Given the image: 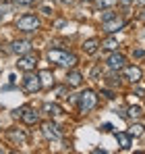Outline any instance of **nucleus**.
I'll use <instances>...</instances> for the list:
<instances>
[{
  "label": "nucleus",
  "instance_id": "33",
  "mask_svg": "<svg viewBox=\"0 0 145 154\" xmlns=\"http://www.w3.org/2000/svg\"><path fill=\"white\" fill-rule=\"evenodd\" d=\"M143 19H145V15H143Z\"/></svg>",
  "mask_w": 145,
  "mask_h": 154
},
{
  "label": "nucleus",
  "instance_id": "12",
  "mask_svg": "<svg viewBox=\"0 0 145 154\" xmlns=\"http://www.w3.org/2000/svg\"><path fill=\"white\" fill-rule=\"evenodd\" d=\"M81 83H83V73L77 71V69L69 71V75H67V85H69V88H79Z\"/></svg>",
  "mask_w": 145,
  "mask_h": 154
},
{
  "label": "nucleus",
  "instance_id": "30",
  "mask_svg": "<svg viewBox=\"0 0 145 154\" xmlns=\"http://www.w3.org/2000/svg\"><path fill=\"white\" fill-rule=\"evenodd\" d=\"M60 2H62V4H72L75 0H60Z\"/></svg>",
  "mask_w": 145,
  "mask_h": 154
},
{
  "label": "nucleus",
  "instance_id": "8",
  "mask_svg": "<svg viewBox=\"0 0 145 154\" xmlns=\"http://www.w3.org/2000/svg\"><path fill=\"white\" fill-rule=\"evenodd\" d=\"M141 77H143L141 67H135V65L124 67V79H126V81H131V83H139V81H141Z\"/></svg>",
  "mask_w": 145,
  "mask_h": 154
},
{
  "label": "nucleus",
  "instance_id": "25",
  "mask_svg": "<svg viewBox=\"0 0 145 154\" xmlns=\"http://www.w3.org/2000/svg\"><path fill=\"white\" fill-rule=\"evenodd\" d=\"M99 71H102V67H93L91 69V79H99Z\"/></svg>",
  "mask_w": 145,
  "mask_h": 154
},
{
  "label": "nucleus",
  "instance_id": "17",
  "mask_svg": "<svg viewBox=\"0 0 145 154\" xmlns=\"http://www.w3.org/2000/svg\"><path fill=\"white\" fill-rule=\"evenodd\" d=\"M118 48V42L114 40V38H106L104 42H102V50H110V52H114Z\"/></svg>",
  "mask_w": 145,
  "mask_h": 154
},
{
  "label": "nucleus",
  "instance_id": "20",
  "mask_svg": "<svg viewBox=\"0 0 145 154\" xmlns=\"http://www.w3.org/2000/svg\"><path fill=\"white\" fill-rule=\"evenodd\" d=\"M129 117H133V119H141V117H143L141 106H131V108H129Z\"/></svg>",
  "mask_w": 145,
  "mask_h": 154
},
{
  "label": "nucleus",
  "instance_id": "29",
  "mask_svg": "<svg viewBox=\"0 0 145 154\" xmlns=\"http://www.w3.org/2000/svg\"><path fill=\"white\" fill-rule=\"evenodd\" d=\"M122 4H133V2H137V0H120Z\"/></svg>",
  "mask_w": 145,
  "mask_h": 154
},
{
  "label": "nucleus",
  "instance_id": "21",
  "mask_svg": "<svg viewBox=\"0 0 145 154\" xmlns=\"http://www.w3.org/2000/svg\"><path fill=\"white\" fill-rule=\"evenodd\" d=\"M129 133L135 135V137H139V135H143V133H145V127H143V125H131Z\"/></svg>",
  "mask_w": 145,
  "mask_h": 154
},
{
  "label": "nucleus",
  "instance_id": "7",
  "mask_svg": "<svg viewBox=\"0 0 145 154\" xmlns=\"http://www.w3.org/2000/svg\"><path fill=\"white\" fill-rule=\"evenodd\" d=\"M42 133H44V137H46V140H58V137L62 135L60 127H58L56 123H52V121H48V123H44V125H42Z\"/></svg>",
  "mask_w": 145,
  "mask_h": 154
},
{
  "label": "nucleus",
  "instance_id": "13",
  "mask_svg": "<svg viewBox=\"0 0 145 154\" xmlns=\"http://www.w3.org/2000/svg\"><path fill=\"white\" fill-rule=\"evenodd\" d=\"M6 135H8L17 146H25V144H27V135H25V131H21V129H10V131H6Z\"/></svg>",
  "mask_w": 145,
  "mask_h": 154
},
{
  "label": "nucleus",
  "instance_id": "11",
  "mask_svg": "<svg viewBox=\"0 0 145 154\" xmlns=\"http://www.w3.org/2000/svg\"><path fill=\"white\" fill-rule=\"evenodd\" d=\"M122 27H124V21L118 19V17H114V19H110V21L104 23V31L106 33H116V31H120Z\"/></svg>",
  "mask_w": 145,
  "mask_h": 154
},
{
  "label": "nucleus",
  "instance_id": "3",
  "mask_svg": "<svg viewBox=\"0 0 145 154\" xmlns=\"http://www.w3.org/2000/svg\"><path fill=\"white\" fill-rule=\"evenodd\" d=\"M77 102H79V110L81 112H89V110H93L97 104V96L93 90H85V92H81L79 94V98H77Z\"/></svg>",
  "mask_w": 145,
  "mask_h": 154
},
{
  "label": "nucleus",
  "instance_id": "2",
  "mask_svg": "<svg viewBox=\"0 0 145 154\" xmlns=\"http://www.w3.org/2000/svg\"><path fill=\"white\" fill-rule=\"evenodd\" d=\"M17 29L19 31H23V33H35L40 27H42V21H40V17H35V15H21L19 19H17Z\"/></svg>",
  "mask_w": 145,
  "mask_h": 154
},
{
  "label": "nucleus",
  "instance_id": "4",
  "mask_svg": "<svg viewBox=\"0 0 145 154\" xmlns=\"http://www.w3.org/2000/svg\"><path fill=\"white\" fill-rule=\"evenodd\" d=\"M42 75H37V73H33V71H29L23 79V88L25 92H29V94H35V92H40L42 90Z\"/></svg>",
  "mask_w": 145,
  "mask_h": 154
},
{
  "label": "nucleus",
  "instance_id": "26",
  "mask_svg": "<svg viewBox=\"0 0 145 154\" xmlns=\"http://www.w3.org/2000/svg\"><path fill=\"white\" fill-rule=\"evenodd\" d=\"M6 11H8V8H6V6H0V21H2V19H4V15H6Z\"/></svg>",
  "mask_w": 145,
  "mask_h": 154
},
{
  "label": "nucleus",
  "instance_id": "27",
  "mask_svg": "<svg viewBox=\"0 0 145 154\" xmlns=\"http://www.w3.org/2000/svg\"><path fill=\"white\" fill-rule=\"evenodd\" d=\"M15 2H17V4H33L35 0H15Z\"/></svg>",
  "mask_w": 145,
  "mask_h": 154
},
{
  "label": "nucleus",
  "instance_id": "31",
  "mask_svg": "<svg viewBox=\"0 0 145 154\" xmlns=\"http://www.w3.org/2000/svg\"><path fill=\"white\" fill-rule=\"evenodd\" d=\"M137 2H139V4H143V6H145V0H137Z\"/></svg>",
  "mask_w": 145,
  "mask_h": 154
},
{
  "label": "nucleus",
  "instance_id": "28",
  "mask_svg": "<svg viewBox=\"0 0 145 154\" xmlns=\"http://www.w3.org/2000/svg\"><path fill=\"white\" fill-rule=\"evenodd\" d=\"M104 131H112V125L110 123H104Z\"/></svg>",
  "mask_w": 145,
  "mask_h": 154
},
{
  "label": "nucleus",
  "instance_id": "1",
  "mask_svg": "<svg viewBox=\"0 0 145 154\" xmlns=\"http://www.w3.org/2000/svg\"><path fill=\"white\" fill-rule=\"evenodd\" d=\"M46 58H48L50 63L58 65V67H75L77 65V54L60 50V48H50L46 52Z\"/></svg>",
  "mask_w": 145,
  "mask_h": 154
},
{
  "label": "nucleus",
  "instance_id": "24",
  "mask_svg": "<svg viewBox=\"0 0 145 154\" xmlns=\"http://www.w3.org/2000/svg\"><path fill=\"white\" fill-rule=\"evenodd\" d=\"M133 56H135V58H143L145 50H143V48H137V50H133Z\"/></svg>",
  "mask_w": 145,
  "mask_h": 154
},
{
  "label": "nucleus",
  "instance_id": "6",
  "mask_svg": "<svg viewBox=\"0 0 145 154\" xmlns=\"http://www.w3.org/2000/svg\"><path fill=\"white\" fill-rule=\"evenodd\" d=\"M106 65H108L110 71H120V69L126 67V58H124V54H120V52H112V54L108 56Z\"/></svg>",
  "mask_w": 145,
  "mask_h": 154
},
{
  "label": "nucleus",
  "instance_id": "32",
  "mask_svg": "<svg viewBox=\"0 0 145 154\" xmlns=\"http://www.w3.org/2000/svg\"><path fill=\"white\" fill-rule=\"evenodd\" d=\"M83 2H93V0H83Z\"/></svg>",
  "mask_w": 145,
  "mask_h": 154
},
{
  "label": "nucleus",
  "instance_id": "10",
  "mask_svg": "<svg viewBox=\"0 0 145 154\" xmlns=\"http://www.w3.org/2000/svg\"><path fill=\"white\" fill-rule=\"evenodd\" d=\"M21 121H23L25 125H35L40 121V112L33 110V108H25L23 115H21Z\"/></svg>",
  "mask_w": 145,
  "mask_h": 154
},
{
  "label": "nucleus",
  "instance_id": "15",
  "mask_svg": "<svg viewBox=\"0 0 145 154\" xmlns=\"http://www.w3.org/2000/svg\"><path fill=\"white\" fill-rule=\"evenodd\" d=\"M99 46H102V42H99L97 38H89L87 42H83V52H85V54H96Z\"/></svg>",
  "mask_w": 145,
  "mask_h": 154
},
{
  "label": "nucleus",
  "instance_id": "16",
  "mask_svg": "<svg viewBox=\"0 0 145 154\" xmlns=\"http://www.w3.org/2000/svg\"><path fill=\"white\" fill-rule=\"evenodd\" d=\"M116 142L122 150H129L131 148V133H124V131H118L116 133Z\"/></svg>",
  "mask_w": 145,
  "mask_h": 154
},
{
  "label": "nucleus",
  "instance_id": "22",
  "mask_svg": "<svg viewBox=\"0 0 145 154\" xmlns=\"http://www.w3.org/2000/svg\"><path fill=\"white\" fill-rule=\"evenodd\" d=\"M69 88V85H67ZM67 88L62 85V88H54V96L56 98H67Z\"/></svg>",
  "mask_w": 145,
  "mask_h": 154
},
{
  "label": "nucleus",
  "instance_id": "23",
  "mask_svg": "<svg viewBox=\"0 0 145 154\" xmlns=\"http://www.w3.org/2000/svg\"><path fill=\"white\" fill-rule=\"evenodd\" d=\"M99 94H102L104 98H108V100H112V98H114V92H112V90H102Z\"/></svg>",
  "mask_w": 145,
  "mask_h": 154
},
{
  "label": "nucleus",
  "instance_id": "9",
  "mask_svg": "<svg viewBox=\"0 0 145 154\" xmlns=\"http://www.w3.org/2000/svg\"><path fill=\"white\" fill-rule=\"evenodd\" d=\"M8 52H15V54H27V52H31V42H27V40H17V42H13L10 44V48Z\"/></svg>",
  "mask_w": 145,
  "mask_h": 154
},
{
  "label": "nucleus",
  "instance_id": "14",
  "mask_svg": "<svg viewBox=\"0 0 145 154\" xmlns=\"http://www.w3.org/2000/svg\"><path fill=\"white\" fill-rule=\"evenodd\" d=\"M42 112H46L48 117H60V115H62V108L56 102H46L42 106Z\"/></svg>",
  "mask_w": 145,
  "mask_h": 154
},
{
  "label": "nucleus",
  "instance_id": "18",
  "mask_svg": "<svg viewBox=\"0 0 145 154\" xmlns=\"http://www.w3.org/2000/svg\"><path fill=\"white\" fill-rule=\"evenodd\" d=\"M118 0H93V6L96 8H112Z\"/></svg>",
  "mask_w": 145,
  "mask_h": 154
},
{
  "label": "nucleus",
  "instance_id": "19",
  "mask_svg": "<svg viewBox=\"0 0 145 154\" xmlns=\"http://www.w3.org/2000/svg\"><path fill=\"white\" fill-rule=\"evenodd\" d=\"M114 17H116V11H114V8H106V11L102 13V23H106V21L114 19Z\"/></svg>",
  "mask_w": 145,
  "mask_h": 154
},
{
  "label": "nucleus",
  "instance_id": "5",
  "mask_svg": "<svg viewBox=\"0 0 145 154\" xmlns=\"http://www.w3.org/2000/svg\"><path fill=\"white\" fill-rule=\"evenodd\" d=\"M35 67H37V56H35L33 52H27V54H21V56H19L17 69L29 73V71H35Z\"/></svg>",
  "mask_w": 145,
  "mask_h": 154
}]
</instances>
